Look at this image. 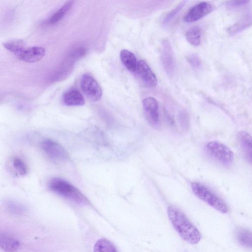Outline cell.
<instances>
[{
    "label": "cell",
    "instance_id": "6da1fadb",
    "mask_svg": "<svg viewBox=\"0 0 252 252\" xmlns=\"http://www.w3.org/2000/svg\"><path fill=\"white\" fill-rule=\"evenodd\" d=\"M167 215L172 225L180 237L189 244L195 245L201 239V234L195 226L179 209L169 206Z\"/></svg>",
    "mask_w": 252,
    "mask_h": 252
},
{
    "label": "cell",
    "instance_id": "7a4b0ae2",
    "mask_svg": "<svg viewBox=\"0 0 252 252\" xmlns=\"http://www.w3.org/2000/svg\"><path fill=\"white\" fill-rule=\"evenodd\" d=\"M49 189L56 194L78 204H87L86 196L68 181L59 178L52 179L49 183Z\"/></svg>",
    "mask_w": 252,
    "mask_h": 252
},
{
    "label": "cell",
    "instance_id": "3957f363",
    "mask_svg": "<svg viewBox=\"0 0 252 252\" xmlns=\"http://www.w3.org/2000/svg\"><path fill=\"white\" fill-rule=\"evenodd\" d=\"M191 188L194 194L200 199L220 213L227 212L228 208L225 203L208 188L197 182L192 183Z\"/></svg>",
    "mask_w": 252,
    "mask_h": 252
},
{
    "label": "cell",
    "instance_id": "277c9868",
    "mask_svg": "<svg viewBox=\"0 0 252 252\" xmlns=\"http://www.w3.org/2000/svg\"><path fill=\"white\" fill-rule=\"evenodd\" d=\"M206 152L212 157L223 163H229L233 159L232 150L226 145L218 141L209 142L205 147Z\"/></svg>",
    "mask_w": 252,
    "mask_h": 252
},
{
    "label": "cell",
    "instance_id": "5b68a950",
    "mask_svg": "<svg viewBox=\"0 0 252 252\" xmlns=\"http://www.w3.org/2000/svg\"><path fill=\"white\" fill-rule=\"evenodd\" d=\"M82 90L93 101L99 100L102 95V90L96 80L90 74H84L80 81Z\"/></svg>",
    "mask_w": 252,
    "mask_h": 252
},
{
    "label": "cell",
    "instance_id": "8992f818",
    "mask_svg": "<svg viewBox=\"0 0 252 252\" xmlns=\"http://www.w3.org/2000/svg\"><path fill=\"white\" fill-rule=\"evenodd\" d=\"M41 148L46 155L56 161H63L68 158L67 151L58 143L51 139L44 140Z\"/></svg>",
    "mask_w": 252,
    "mask_h": 252
},
{
    "label": "cell",
    "instance_id": "52a82bcc",
    "mask_svg": "<svg viewBox=\"0 0 252 252\" xmlns=\"http://www.w3.org/2000/svg\"><path fill=\"white\" fill-rule=\"evenodd\" d=\"M213 6L207 2H201L192 7L185 15L184 20L187 23L201 19L213 10Z\"/></svg>",
    "mask_w": 252,
    "mask_h": 252
},
{
    "label": "cell",
    "instance_id": "ba28073f",
    "mask_svg": "<svg viewBox=\"0 0 252 252\" xmlns=\"http://www.w3.org/2000/svg\"><path fill=\"white\" fill-rule=\"evenodd\" d=\"M142 104L148 123L152 126H157L159 122L157 100L153 97H147L143 100Z\"/></svg>",
    "mask_w": 252,
    "mask_h": 252
},
{
    "label": "cell",
    "instance_id": "9c48e42d",
    "mask_svg": "<svg viewBox=\"0 0 252 252\" xmlns=\"http://www.w3.org/2000/svg\"><path fill=\"white\" fill-rule=\"evenodd\" d=\"M135 72L147 86L154 87L157 85L156 76L145 61L140 60L138 62Z\"/></svg>",
    "mask_w": 252,
    "mask_h": 252
},
{
    "label": "cell",
    "instance_id": "30bf717a",
    "mask_svg": "<svg viewBox=\"0 0 252 252\" xmlns=\"http://www.w3.org/2000/svg\"><path fill=\"white\" fill-rule=\"evenodd\" d=\"M45 55V50L40 46H33L25 48L18 56L25 62L34 63L41 60Z\"/></svg>",
    "mask_w": 252,
    "mask_h": 252
},
{
    "label": "cell",
    "instance_id": "8fae6325",
    "mask_svg": "<svg viewBox=\"0 0 252 252\" xmlns=\"http://www.w3.org/2000/svg\"><path fill=\"white\" fill-rule=\"evenodd\" d=\"M161 60L167 73L171 75L174 69L173 57L170 43L167 40L162 42Z\"/></svg>",
    "mask_w": 252,
    "mask_h": 252
},
{
    "label": "cell",
    "instance_id": "7c38bea8",
    "mask_svg": "<svg viewBox=\"0 0 252 252\" xmlns=\"http://www.w3.org/2000/svg\"><path fill=\"white\" fill-rule=\"evenodd\" d=\"M63 101L67 106H82L85 104V100L81 93L73 89L63 94Z\"/></svg>",
    "mask_w": 252,
    "mask_h": 252
},
{
    "label": "cell",
    "instance_id": "4fadbf2b",
    "mask_svg": "<svg viewBox=\"0 0 252 252\" xmlns=\"http://www.w3.org/2000/svg\"><path fill=\"white\" fill-rule=\"evenodd\" d=\"M252 25V14L248 13L231 26L228 29V32L230 34L234 35L249 28Z\"/></svg>",
    "mask_w": 252,
    "mask_h": 252
},
{
    "label": "cell",
    "instance_id": "5bb4252c",
    "mask_svg": "<svg viewBox=\"0 0 252 252\" xmlns=\"http://www.w3.org/2000/svg\"><path fill=\"white\" fill-rule=\"evenodd\" d=\"M1 249L6 252H14L19 247V241L14 237L5 233L0 235Z\"/></svg>",
    "mask_w": 252,
    "mask_h": 252
},
{
    "label": "cell",
    "instance_id": "9a60e30c",
    "mask_svg": "<svg viewBox=\"0 0 252 252\" xmlns=\"http://www.w3.org/2000/svg\"><path fill=\"white\" fill-rule=\"evenodd\" d=\"M120 58L123 64L128 70L136 71L138 62L134 54L127 50L124 49L120 52Z\"/></svg>",
    "mask_w": 252,
    "mask_h": 252
},
{
    "label": "cell",
    "instance_id": "2e32d148",
    "mask_svg": "<svg viewBox=\"0 0 252 252\" xmlns=\"http://www.w3.org/2000/svg\"><path fill=\"white\" fill-rule=\"evenodd\" d=\"M73 2V1H68L64 3L58 11L50 17L48 20L49 23L54 24L61 20L70 10Z\"/></svg>",
    "mask_w": 252,
    "mask_h": 252
},
{
    "label": "cell",
    "instance_id": "e0dca14e",
    "mask_svg": "<svg viewBox=\"0 0 252 252\" xmlns=\"http://www.w3.org/2000/svg\"><path fill=\"white\" fill-rule=\"evenodd\" d=\"M238 242L243 246L252 248V232L246 228H240L236 232Z\"/></svg>",
    "mask_w": 252,
    "mask_h": 252
},
{
    "label": "cell",
    "instance_id": "ac0fdd59",
    "mask_svg": "<svg viewBox=\"0 0 252 252\" xmlns=\"http://www.w3.org/2000/svg\"><path fill=\"white\" fill-rule=\"evenodd\" d=\"M237 139L245 154L252 152V136L245 131H240Z\"/></svg>",
    "mask_w": 252,
    "mask_h": 252
},
{
    "label": "cell",
    "instance_id": "d6986e66",
    "mask_svg": "<svg viewBox=\"0 0 252 252\" xmlns=\"http://www.w3.org/2000/svg\"><path fill=\"white\" fill-rule=\"evenodd\" d=\"M186 39L192 45L198 46L201 42V30L198 27L195 26L189 29L186 33Z\"/></svg>",
    "mask_w": 252,
    "mask_h": 252
},
{
    "label": "cell",
    "instance_id": "ffe728a7",
    "mask_svg": "<svg viewBox=\"0 0 252 252\" xmlns=\"http://www.w3.org/2000/svg\"><path fill=\"white\" fill-rule=\"evenodd\" d=\"M94 252H118L114 245L109 240L102 238L94 244Z\"/></svg>",
    "mask_w": 252,
    "mask_h": 252
},
{
    "label": "cell",
    "instance_id": "44dd1931",
    "mask_svg": "<svg viewBox=\"0 0 252 252\" xmlns=\"http://www.w3.org/2000/svg\"><path fill=\"white\" fill-rule=\"evenodd\" d=\"M3 45L7 50L17 57L26 48L25 43L22 40L8 41L3 43Z\"/></svg>",
    "mask_w": 252,
    "mask_h": 252
},
{
    "label": "cell",
    "instance_id": "7402d4cb",
    "mask_svg": "<svg viewBox=\"0 0 252 252\" xmlns=\"http://www.w3.org/2000/svg\"><path fill=\"white\" fill-rule=\"evenodd\" d=\"M12 165L16 173L20 175L24 176L28 172V167L21 158L14 157L12 159Z\"/></svg>",
    "mask_w": 252,
    "mask_h": 252
},
{
    "label": "cell",
    "instance_id": "603a6c76",
    "mask_svg": "<svg viewBox=\"0 0 252 252\" xmlns=\"http://www.w3.org/2000/svg\"><path fill=\"white\" fill-rule=\"evenodd\" d=\"M188 61L190 64L194 67H198L201 65V60L196 54H191L188 57Z\"/></svg>",
    "mask_w": 252,
    "mask_h": 252
},
{
    "label": "cell",
    "instance_id": "cb8c5ba5",
    "mask_svg": "<svg viewBox=\"0 0 252 252\" xmlns=\"http://www.w3.org/2000/svg\"><path fill=\"white\" fill-rule=\"evenodd\" d=\"M185 1H183L178 5L174 10L170 12L164 18V22L167 23L170 21L180 11L185 4Z\"/></svg>",
    "mask_w": 252,
    "mask_h": 252
},
{
    "label": "cell",
    "instance_id": "d4e9b609",
    "mask_svg": "<svg viewBox=\"0 0 252 252\" xmlns=\"http://www.w3.org/2000/svg\"><path fill=\"white\" fill-rule=\"evenodd\" d=\"M249 2L247 0H233L230 1L228 3V5L231 7H238L243 5Z\"/></svg>",
    "mask_w": 252,
    "mask_h": 252
},
{
    "label": "cell",
    "instance_id": "484cf974",
    "mask_svg": "<svg viewBox=\"0 0 252 252\" xmlns=\"http://www.w3.org/2000/svg\"><path fill=\"white\" fill-rule=\"evenodd\" d=\"M247 159L252 164V152L245 154Z\"/></svg>",
    "mask_w": 252,
    "mask_h": 252
}]
</instances>
